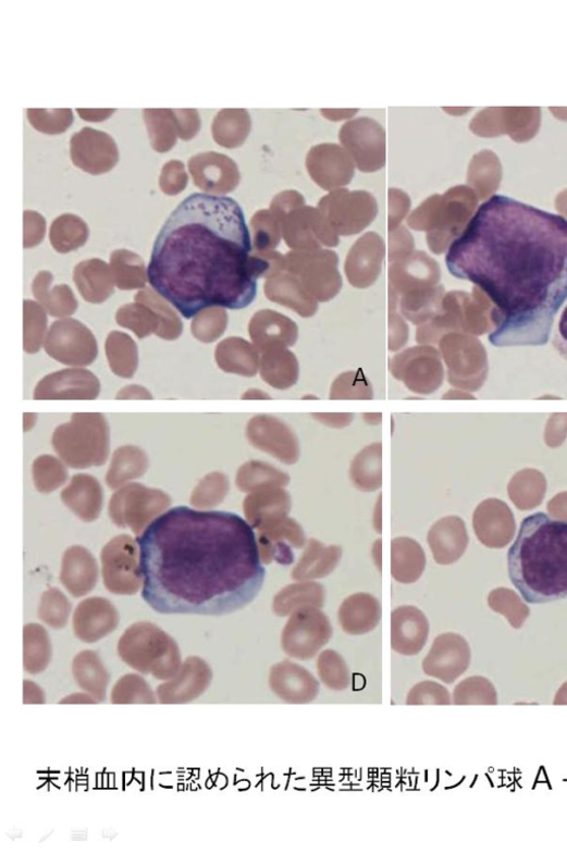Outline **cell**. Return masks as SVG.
<instances>
[{
  "instance_id": "40",
  "label": "cell",
  "mask_w": 567,
  "mask_h": 853,
  "mask_svg": "<svg viewBox=\"0 0 567 853\" xmlns=\"http://www.w3.org/2000/svg\"><path fill=\"white\" fill-rule=\"evenodd\" d=\"M407 705H451L449 691L433 681H423L416 684L408 693Z\"/></svg>"
},
{
  "instance_id": "7",
  "label": "cell",
  "mask_w": 567,
  "mask_h": 853,
  "mask_svg": "<svg viewBox=\"0 0 567 853\" xmlns=\"http://www.w3.org/2000/svg\"><path fill=\"white\" fill-rule=\"evenodd\" d=\"M171 506L164 492L140 483H128L113 494L109 517L119 528H131L138 536Z\"/></svg>"
},
{
  "instance_id": "41",
  "label": "cell",
  "mask_w": 567,
  "mask_h": 853,
  "mask_svg": "<svg viewBox=\"0 0 567 853\" xmlns=\"http://www.w3.org/2000/svg\"><path fill=\"white\" fill-rule=\"evenodd\" d=\"M552 345L556 353L567 361V304L553 332Z\"/></svg>"
},
{
  "instance_id": "11",
  "label": "cell",
  "mask_w": 567,
  "mask_h": 853,
  "mask_svg": "<svg viewBox=\"0 0 567 853\" xmlns=\"http://www.w3.org/2000/svg\"><path fill=\"white\" fill-rule=\"evenodd\" d=\"M213 679L209 664L199 656L187 657L176 676L157 689L161 704H186L199 699Z\"/></svg>"
},
{
  "instance_id": "48",
  "label": "cell",
  "mask_w": 567,
  "mask_h": 853,
  "mask_svg": "<svg viewBox=\"0 0 567 853\" xmlns=\"http://www.w3.org/2000/svg\"><path fill=\"white\" fill-rule=\"evenodd\" d=\"M555 705H567V683H565L560 690L557 692L555 700Z\"/></svg>"
},
{
  "instance_id": "24",
  "label": "cell",
  "mask_w": 567,
  "mask_h": 853,
  "mask_svg": "<svg viewBox=\"0 0 567 853\" xmlns=\"http://www.w3.org/2000/svg\"><path fill=\"white\" fill-rule=\"evenodd\" d=\"M426 568L422 546L414 539L397 537L392 542V576L403 584L417 582Z\"/></svg>"
},
{
  "instance_id": "22",
  "label": "cell",
  "mask_w": 567,
  "mask_h": 853,
  "mask_svg": "<svg viewBox=\"0 0 567 853\" xmlns=\"http://www.w3.org/2000/svg\"><path fill=\"white\" fill-rule=\"evenodd\" d=\"M382 620V605L369 593H356L344 599L338 609V621L349 635L372 632Z\"/></svg>"
},
{
  "instance_id": "30",
  "label": "cell",
  "mask_w": 567,
  "mask_h": 853,
  "mask_svg": "<svg viewBox=\"0 0 567 853\" xmlns=\"http://www.w3.org/2000/svg\"><path fill=\"white\" fill-rule=\"evenodd\" d=\"M291 478L284 471L262 461H248L237 471L236 485L242 493L250 494L264 487L289 484Z\"/></svg>"
},
{
  "instance_id": "47",
  "label": "cell",
  "mask_w": 567,
  "mask_h": 853,
  "mask_svg": "<svg viewBox=\"0 0 567 853\" xmlns=\"http://www.w3.org/2000/svg\"><path fill=\"white\" fill-rule=\"evenodd\" d=\"M77 112L82 115L83 119L88 121H101L104 120L106 118H109V115L111 114L109 113V114L97 115V113H99L100 110H77Z\"/></svg>"
},
{
  "instance_id": "17",
  "label": "cell",
  "mask_w": 567,
  "mask_h": 853,
  "mask_svg": "<svg viewBox=\"0 0 567 853\" xmlns=\"http://www.w3.org/2000/svg\"><path fill=\"white\" fill-rule=\"evenodd\" d=\"M430 625L416 606L405 605L392 614V648L404 656L418 655L427 644Z\"/></svg>"
},
{
  "instance_id": "2",
  "label": "cell",
  "mask_w": 567,
  "mask_h": 853,
  "mask_svg": "<svg viewBox=\"0 0 567 853\" xmlns=\"http://www.w3.org/2000/svg\"><path fill=\"white\" fill-rule=\"evenodd\" d=\"M137 542L143 597L160 615H231L264 584L257 534L238 515L172 508Z\"/></svg>"
},
{
  "instance_id": "16",
  "label": "cell",
  "mask_w": 567,
  "mask_h": 853,
  "mask_svg": "<svg viewBox=\"0 0 567 853\" xmlns=\"http://www.w3.org/2000/svg\"><path fill=\"white\" fill-rule=\"evenodd\" d=\"M119 625L114 605L103 597L84 599L75 609L73 627L75 635L85 643H96L111 634Z\"/></svg>"
},
{
  "instance_id": "12",
  "label": "cell",
  "mask_w": 567,
  "mask_h": 853,
  "mask_svg": "<svg viewBox=\"0 0 567 853\" xmlns=\"http://www.w3.org/2000/svg\"><path fill=\"white\" fill-rule=\"evenodd\" d=\"M247 437L251 445L285 465H294L299 458L296 436L285 423L273 417L260 416L251 419L247 426Z\"/></svg>"
},
{
  "instance_id": "8",
  "label": "cell",
  "mask_w": 567,
  "mask_h": 853,
  "mask_svg": "<svg viewBox=\"0 0 567 853\" xmlns=\"http://www.w3.org/2000/svg\"><path fill=\"white\" fill-rule=\"evenodd\" d=\"M332 636L331 621L321 608L305 606L289 617L282 632L281 644L287 656L309 660L329 644Z\"/></svg>"
},
{
  "instance_id": "29",
  "label": "cell",
  "mask_w": 567,
  "mask_h": 853,
  "mask_svg": "<svg viewBox=\"0 0 567 853\" xmlns=\"http://www.w3.org/2000/svg\"><path fill=\"white\" fill-rule=\"evenodd\" d=\"M382 444H373L358 454L350 467V479L357 490L373 493L383 485Z\"/></svg>"
},
{
  "instance_id": "1",
  "label": "cell",
  "mask_w": 567,
  "mask_h": 853,
  "mask_svg": "<svg viewBox=\"0 0 567 853\" xmlns=\"http://www.w3.org/2000/svg\"><path fill=\"white\" fill-rule=\"evenodd\" d=\"M446 265L492 301L493 346H544L567 300V220L494 195L452 243Z\"/></svg>"
},
{
  "instance_id": "42",
  "label": "cell",
  "mask_w": 567,
  "mask_h": 853,
  "mask_svg": "<svg viewBox=\"0 0 567 853\" xmlns=\"http://www.w3.org/2000/svg\"><path fill=\"white\" fill-rule=\"evenodd\" d=\"M163 170L167 171L169 174H171L172 177H173V178H171L168 182L161 183L163 191L167 195H174V194L181 193L184 189L186 183H184L182 181H178L175 177L176 176L178 177V176L186 175L185 172H184L183 163L177 162V161H172V162L165 164Z\"/></svg>"
},
{
  "instance_id": "32",
  "label": "cell",
  "mask_w": 567,
  "mask_h": 853,
  "mask_svg": "<svg viewBox=\"0 0 567 853\" xmlns=\"http://www.w3.org/2000/svg\"><path fill=\"white\" fill-rule=\"evenodd\" d=\"M74 139L93 150L91 153L74 161L77 166L85 171L100 174L109 171L116 163L118 159L96 152L97 149L112 141L108 135L86 128L82 133L76 134Z\"/></svg>"
},
{
  "instance_id": "4",
  "label": "cell",
  "mask_w": 567,
  "mask_h": 853,
  "mask_svg": "<svg viewBox=\"0 0 567 853\" xmlns=\"http://www.w3.org/2000/svg\"><path fill=\"white\" fill-rule=\"evenodd\" d=\"M508 569L526 602L567 598V522L542 512L527 517L510 547Z\"/></svg>"
},
{
  "instance_id": "34",
  "label": "cell",
  "mask_w": 567,
  "mask_h": 853,
  "mask_svg": "<svg viewBox=\"0 0 567 853\" xmlns=\"http://www.w3.org/2000/svg\"><path fill=\"white\" fill-rule=\"evenodd\" d=\"M318 675L330 690L342 692L352 684L350 669L344 657L334 650L323 651L318 658Z\"/></svg>"
},
{
  "instance_id": "37",
  "label": "cell",
  "mask_w": 567,
  "mask_h": 853,
  "mask_svg": "<svg viewBox=\"0 0 567 853\" xmlns=\"http://www.w3.org/2000/svg\"><path fill=\"white\" fill-rule=\"evenodd\" d=\"M157 701L148 682L138 675L122 677L111 691V703L115 705L156 704Z\"/></svg>"
},
{
  "instance_id": "26",
  "label": "cell",
  "mask_w": 567,
  "mask_h": 853,
  "mask_svg": "<svg viewBox=\"0 0 567 853\" xmlns=\"http://www.w3.org/2000/svg\"><path fill=\"white\" fill-rule=\"evenodd\" d=\"M72 669L74 679L83 691L98 702L106 700L110 676L96 652H81L75 657Z\"/></svg>"
},
{
  "instance_id": "15",
  "label": "cell",
  "mask_w": 567,
  "mask_h": 853,
  "mask_svg": "<svg viewBox=\"0 0 567 853\" xmlns=\"http://www.w3.org/2000/svg\"><path fill=\"white\" fill-rule=\"evenodd\" d=\"M260 555L264 565L273 561L282 566L294 563V548L306 545V535L303 528L293 519L286 518L257 534Z\"/></svg>"
},
{
  "instance_id": "20",
  "label": "cell",
  "mask_w": 567,
  "mask_h": 853,
  "mask_svg": "<svg viewBox=\"0 0 567 853\" xmlns=\"http://www.w3.org/2000/svg\"><path fill=\"white\" fill-rule=\"evenodd\" d=\"M99 568L96 558L86 547L74 545L62 558L60 581L74 597L89 594L96 586Z\"/></svg>"
},
{
  "instance_id": "10",
  "label": "cell",
  "mask_w": 567,
  "mask_h": 853,
  "mask_svg": "<svg viewBox=\"0 0 567 853\" xmlns=\"http://www.w3.org/2000/svg\"><path fill=\"white\" fill-rule=\"evenodd\" d=\"M471 651L465 638L445 633L435 638L422 662L423 673L445 684L455 683L466 673Z\"/></svg>"
},
{
  "instance_id": "46",
  "label": "cell",
  "mask_w": 567,
  "mask_h": 853,
  "mask_svg": "<svg viewBox=\"0 0 567 853\" xmlns=\"http://www.w3.org/2000/svg\"><path fill=\"white\" fill-rule=\"evenodd\" d=\"M97 701L89 694L78 693L60 701V704H95Z\"/></svg>"
},
{
  "instance_id": "14",
  "label": "cell",
  "mask_w": 567,
  "mask_h": 853,
  "mask_svg": "<svg viewBox=\"0 0 567 853\" xmlns=\"http://www.w3.org/2000/svg\"><path fill=\"white\" fill-rule=\"evenodd\" d=\"M473 530L486 547L502 548L510 544L516 535L515 516L507 504L486 499L473 514Z\"/></svg>"
},
{
  "instance_id": "27",
  "label": "cell",
  "mask_w": 567,
  "mask_h": 853,
  "mask_svg": "<svg viewBox=\"0 0 567 853\" xmlns=\"http://www.w3.org/2000/svg\"><path fill=\"white\" fill-rule=\"evenodd\" d=\"M148 468V457L141 449L121 447L113 454L106 482L110 490L116 491L130 481L144 477Z\"/></svg>"
},
{
  "instance_id": "21",
  "label": "cell",
  "mask_w": 567,
  "mask_h": 853,
  "mask_svg": "<svg viewBox=\"0 0 567 853\" xmlns=\"http://www.w3.org/2000/svg\"><path fill=\"white\" fill-rule=\"evenodd\" d=\"M61 502L85 522L96 521L102 511L103 492L99 481L89 474L81 473L72 478L60 494Z\"/></svg>"
},
{
  "instance_id": "19",
  "label": "cell",
  "mask_w": 567,
  "mask_h": 853,
  "mask_svg": "<svg viewBox=\"0 0 567 853\" xmlns=\"http://www.w3.org/2000/svg\"><path fill=\"white\" fill-rule=\"evenodd\" d=\"M428 544L437 565H454L465 555L469 544L465 521L456 516L440 519L429 530Z\"/></svg>"
},
{
  "instance_id": "18",
  "label": "cell",
  "mask_w": 567,
  "mask_h": 853,
  "mask_svg": "<svg viewBox=\"0 0 567 853\" xmlns=\"http://www.w3.org/2000/svg\"><path fill=\"white\" fill-rule=\"evenodd\" d=\"M291 508V496L281 486L264 487L250 493L243 503L246 521L257 532L288 518Z\"/></svg>"
},
{
  "instance_id": "39",
  "label": "cell",
  "mask_w": 567,
  "mask_h": 853,
  "mask_svg": "<svg viewBox=\"0 0 567 853\" xmlns=\"http://www.w3.org/2000/svg\"><path fill=\"white\" fill-rule=\"evenodd\" d=\"M453 702L456 705H495L496 692L488 680L469 678L457 685Z\"/></svg>"
},
{
  "instance_id": "28",
  "label": "cell",
  "mask_w": 567,
  "mask_h": 853,
  "mask_svg": "<svg viewBox=\"0 0 567 853\" xmlns=\"http://www.w3.org/2000/svg\"><path fill=\"white\" fill-rule=\"evenodd\" d=\"M546 479L537 469L519 471L508 485V494L515 506L522 511L538 508L546 494Z\"/></svg>"
},
{
  "instance_id": "44",
  "label": "cell",
  "mask_w": 567,
  "mask_h": 853,
  "mask_svg": "<svg viewBox=\"0 0 567 853\" xmlns=\"http://www.w3.org/2000/svg\"><path fill=\"white\" fill-rule=\"evenodd\" d=\"M46 696L44 691L34 682H24V704H44Z\"/></svg>"
},
{
  "instance_id": "23",
  "label": "cell",
  "mask_w": 567,
  "mask_h": 853,
  "mask_svg": "<svg viewBox=\"0 0 567 853\" xmlns=\"http://www.w3.org/2000/svg\"><path fill=\"white\" fill-rule=\"evenodd\" d=\"M343 557L342 548L337 545H324L317 539H309L305 551L292 571L295 581H310L330 576Z\"/></svg>"
},
{
  "instance_id": "6",
  "label": "cell",
  "mask_w": 567,
  "mask_h": 853,
  "mask_svg": "<svg viewBox=\"0 0 567 853\" xmlns=\"http://www.w3.org/2000/svg\"><path fill=\"white\" fill-rule=\"evenodd\" d=\"M52 445L62 461L74 469L102 466L109 455V436L100 415H76L56 431Z\"/></svg>"
},
{
  "instance_id": "13",
  "label": "cell",
  "mask_w": 567,
  "mask_h": 853,
  "mask_svg": "<svg viewBox=\"0 0 567 853\" xmlns=\"http://www.w3.org/2000/svg\"><path fill=\"white\" fill-rule=\"evenodd\" d=\"M272 692L287 704H309L320 694V682L308 669L292 660H283L270 670Z\"/></svg>"
},
{
  "instance_id": "45",
  "label": "cell",
  "mask_w": 567,
  "mask_h": 853,
  "mask_svg": "<svg viewBox=\"0 0 567 853\" xmlns=\"http://www.w3.org/2000/svg\"><path fill=\"white\" fill-rule=\"evenodd\" d=\"M320 417H323V421H325L328 424L334 426L346 425L349 423V421H352L353 418L352 415H325Z\"/></svg>"
},
{
  "instance_id": "36",
  "label": "cell",
  "mask_w": 567,
  "mask_h": 853,
  "mask_svg": "<svg viewBox=\"0 0 567 853\" xmlns=\"http://www.w3.org/2000/svg\"><path fill=\"white\" fill-rule=\"evenodd\" d=\"M72 603L69 597L56 588L47 590L40 598L39 619L52 629H64L70 621Z\"/></svg>"
},
{
  "instance_id": "38",
  "label": "cell",
  "mask_w": 567,
  "mask_h": 853,
  "mask_svg": "<svg viewBox=\"0 0 567 853\" xmlns=\"http://www.w3.org/2000/svg\"><path fill=\"white\" fill-rule=\"evenodd\" d=\"M33 478L36 490L40 494H51L65 484L69 471L57 458L46 455L37 458L33 465Z\"/></svg>"
},
{
  "instance_id": "43",
  "label": "cell",
  "mask_w": 567,
  "mask_h": 853,
  "mask_svg": "<svg viewBox=\"0 0 567 853\" xmlns=\"http://www.w3.org/2000/svg\"><path fill=\"white\" fill-rule=\"evenodd\" d=\"M550 517L567 522V492L556 495L547 505Z\"/></svg>"
},
{
  "instance_id": "33",
  "label": "cell",
  "mask_w": 567,
  "mask_h": 853,
  "mask_svg": "<svg viewBox=\"0 0 567 853\" xmlns=\"http://www.w3.org/2000/svg\"><path fill=\"white\" fill-rule=\"evenodd\" d=\"M488 603L494 613L507 618L514 629H521L530 616V608L513 590L498 588L493 590L488 597Z\"/></svg>"
},
{
  "instance_id": "5",
  "label": "cell",
  "mask_w": 567,
  "mask_h": 853,
  "mask_svg": "<svg viewBox=\"0 0 567 853\" xmlns=\"http://www.w3.org/2000/svg\"><path fill=\"white\" fill-rule=\"evenodd\" d=\"M118 654L137 672L159 681L173 679L182 665L176 642L150 622H138L125 630L118 643Z\"/></svg>"
},
{
  "instance_id": "35",
  "label": "cell",
  "mask_w": 567,
  "mask_h": 853,
  "mask_svg": "<svg viewBox=\"0 0 567 853\" xmlns=\"http://www.w3.org/2000/svg\"><path fill=\"white\" fill-rule=\"evenodd\" d=\"M229 492V478L223 472H211L195 487L190 504L197 509H213L224 502Z\"/></svg>"
},
{
  "instance_id": "31",
  "label": "cell",
  "mask_w": 567,
  "mask_h": 853,
  "mask_svg": "<svg viewBox=\"0 0 567 853\" xmlns=\"http://www.w3.org/2000/svg\"><path fill=\"white\" fill-rule=\"evenodd\" d=\"M52 656L50 639L39 625L30 623L24 628V669L37 676L47 669Z\"/></svg>"
},
{
  "instance_id": "3",
  "label": "cell",
  "mask_w": 567,
  "mask_h": 853,
  "mask_svg": "<svg viewBox=\"0 0 567 853\" xmlns=\"http://www.w3.org/2000/svg\"><path fill=\"white\" fill-rule=\"evenodd\" d=\"M251 242L238 203L195 194L172 212L153 246L151 286L187 320L205 309L242 310L257 297L269 263L250 257Z\"/></svg>"
},
{
  "instance_id": "25",
  "label": "cell",
  "mask_w": 567,
  "mask_h": 853,
  "mask_svg": "<svg viewBox=\"0 0 567 853\" xmlns=\"http://www.w3.org/2000/svg\"><path fill=\"white\" fill-rule=\"evenodd\" d=\"M325 588L319 582L301 581L280 591L273 599V611L278 617L292 616L305 606L322 608L325 604Z\"/></svg>"
},
{
  "instance_id": "9",
  "label": "cell",
  "mask_w": 567,
  "mask_h": 853,
  "mask_svg": "<svg viewBox=\"0 0 567 853\" xmlns=\"http://www.w3.org/2000/svg\"><path fill=\"white\" fill-rule=\"evenodd\" d=\"M106 589L119 595L137 594L143 586L139 544L128 534L111 539L101 552Z\"/></svg>"
}]
</instances>
